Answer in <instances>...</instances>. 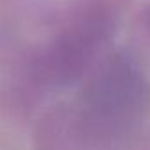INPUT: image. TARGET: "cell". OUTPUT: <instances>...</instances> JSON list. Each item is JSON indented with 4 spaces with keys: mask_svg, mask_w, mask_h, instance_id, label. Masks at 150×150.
Segmentation results:
<instances>
[{
    "mask_svg": "<svg viewBox=\"0 0 150 150\" xmlns=\"http://www.w3.org/2000/svg\"><path fill=\"white\" fill-rule=\"evenodd\" d=\"M127 0H64L53 16L50 35L20 64L11 96L30 108L51 90L81 83L92 65L110 50Z\"/></svg>",
    "mask_w": 150,
    "mask_h": 150,
    "instance_id": "1",
    "label": "cell"
},
{
    "mask_svg": "<svg viewBox=\"0 0 150 150\" xmlns=\"http://www.w3.org/2000/svg\"><path fill=\"white\" fill-rule=\"evenodd\" d=\"M134 30L139 35V39L150 46V4H146L139 11V14L136 18V23H134Z\"/></svg>",
    "mask_w": 150,
    "mask_h": 150,
    "instance_id": "2",
    "label": "cell"
}]
</instances>
